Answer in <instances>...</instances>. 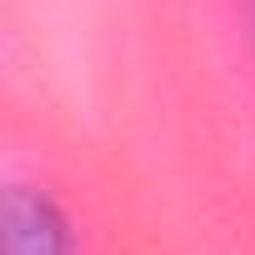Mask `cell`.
Here are the masks:
<instances>
[{
    "label": "cell",
    "mask_w": 255,
    "mask_h": 255,
    "mask_svg": "<svg viewBox=\"0 0 255 255\" xmlns=\"http://www.w3.org/2000/svg\"><path fill=\"white\" fill-rule=\"evenodd\" d=\"M5 255H70V225L40 190H10L5 200Z\"/></svg>",
    "instance_id": "6da1fadb"
}]
</instances>
